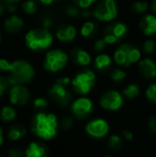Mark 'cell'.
Listing matches in <instances>:
<instances>
[{
  "label": "cell",
  "mask_w": 156,
  "mask_h": 157,
  "mask_svg": "<svg viewBox=\"0 0 156 157\" xmlns=\"http://www.w3.org/2000/svg\"><path fill=\"white\" fill-rule=\"evenodd\" d=\"M31 130L36 137L43 140H50L57 136L59 121L56 114L40 111L31 120Z\"/></svg>",
  "instance_id": "cell-1"
},
{
  "label": "cell",
  "mask_w": 156,
  "mask_h": 157,
  "mask_svg": "<svg viewBox=\"0 0 156 157\" xmlns=\"http://www.w3.org/2000/svg\"><path fill=\"white\" fill-rule=\"evenodd\" d=\"M8 80L10 86L25 85L33 80L36 76L34 67L26 60H15L10 62L8 68Z\"/></svg>",
  "instance_id": "cell-2"
},
{
  "label": "cell",
  "mask_w": 156,
  "mask_h": 157,
  "mask_svg": "<svg viewBox=\"0 0 156 157\" xmlns=\"http://www.w3.org/2000/svg\"><path fill=\"white\" fill-rule=\"evenodd\" d=\"M52 41H54V36L51 32L49 31V29H45L43 27L30 30L25 36L26 45L33 52L46 49L51 45Z\"/></svg>",
  "instance_id": "cell-3"
},
{
  "label": "cell",
  "mask_w": 156,
  "mask_h": 157,
  "mask_svg": "<svg viewBox=\"0 0 156 157\" xmlns=\"http://www.w3.org/2000/svg\"><path fill=\"white\" fill-rule=\"evenodd\" d=\"M70 82H71L70 78L61 77L49 88V91H48L49 97L59 107L64 108L71 104L73 95H72L70 89L67 88Z\"/></svg>",
  "instance_id": "cell-4"
},
{
  "label": "cell",
  "mask_w": 156,
  "mask_h": 157,
  "mask_svg": "<svg viewBox=\"0 0 156 157\" xmlns=\"http://www.w3.org/2000/svg\"><path fill=\"white\" fill-rule=\"evenodd\" d=\"M140 57H141L140 50L133 44H122L119 46L113 55L116 63L125 67L138 62L140 60Z\"/></svg>",
  "instance_id": "cell-5"
},
{
  "label": "cell",
  "mask_w": 156,
  "mask_h": 157,
  "mask_svg": "<svg viewBox=\"0 0 156 157\" xmlns=\"http://www.w3.org/2000/svg\"><path fill=\"white\" fill-rule=\"evenodd\" d=\"M73 90L77 94L86 95L91 92L95 86V73L91 70H83L79 72L71 81Z\"/></svg>",
  "instance_id": "cell-6"
},
{
  "label": "cell",
  "mask_w": 156,
  "mask_h": 157,
  "mask_svg": "<svg viewBox=\"0 0 156 157\" xmlns=\"http://www.w3.org/2000/svg\"><path fill=\"white\" fill-rule=\"evenodd\" d=\"M67 60H69V57L63 50H49L44 59V68L49 73H58L65 67Z\"/></svg>",
  "instance_id": "cell-7"
},
{
  "label": "cell",
  "mask_w": 156,
  "mask_h": 157,
  "mask_svg": "<svg viewBox=\"0 0 156 157\" xmlns=\"http://www.w3.org/2000/svg\"><path fill=\"white\" fill-rule=\"evenodd\" d=\"M94 18L100 21H110L118 15V6L115 0H102L92 12Z\"/></svg>",
  "instance_id": "cell-8"
},
{
  "label": "cell",
  "mask_w": 156,
  "mask_h": 157,
  "mask_svg": "<svg viewBox=\"0 0 156 157\" xmlns=\"http://www.w3.org/2000/svg\"><path fill=\"white\" fill-rule=\"evenodd\" d=\"M100 105L103 109L108 111L119 110L123 105V97L116 90H108L104 92L100 97Z\"/></svg>",
  "instance_id": "cell-9"
},
{
  "label": "cell",
  "mask_w": 156,
  "mask_h": 157,
  "mask_svg": "<svg viewBox=\"0 0 156 157\" xmlns=\"http://www.w3.org/2000/svg\"><path fill=\"white\" fill-rule=\"evenodd\" d=\"M94 105L88 97H79L71 104V111L77 119H86L93 112Z\"/></svg>",
  "instance_id": "cell-10"
},
{
  "label": "cell",
  "mask_w": 156,
  "mask_h": 157,
  "mask_svg": "<svg viewBox=\"0 0 156 157\" xmlns=\"http://www.w3.org/2000/svg\"><path fill=\"white\" fill-rule=\"evenodd\" d=\"M127 31V26L123 23H115L110 26H107L105 29L104 34V41L106 42L107 45H112L120 41L122 37L126 35Z\"/></svg>",
  "instance_id": "cell-11"
},
{
  "label": "cell",
  "mask_w": 156,
  "mask_h": 157,
  "mask_svg": "<svg viewBox=\"0 0 156 157\" xmlns=\"http://www.w3.org/2000/svg\"><path fill=\"white\" fill-rule=\"evenodd\" d=\"M30 91L24 85H13L9 90V99L15 106H24L29 103Z\"/></svg>",
  "instance_id": "cell-12"
},
{
  "label": "cell",
  "mask_w": 156,
  "mask_h": 157,
  "mask_svg": "<svg viewBox=\"0 0 156 157\" xmlns=\"http://www.w3.org/2000/svg\"><path fill=\"white\" fill-rule=\"evenodd\" d=\"M109 132V124L104 119H94L86 125V132L90 137L101 139L107 136Z\"/></svg>",
  "instance_id": "cell-13"
},
{
  "label": "cell",
  "mask_w": 156,
  "mask_h": 157,
  "mask_svg": "<svg viewBox=\"0 0 156 157\" xmlns=\"http://www.w3.org/2000/svg\"><path fill=\"white\" fill-rule=\"evenodd\" d=\"M77 31L73 25L63 24L56 29V36L61 42H72L75 40Z\"/></svg>",
  "instance_id": "cell-14"
},
{
  "label": "cell",
  "mask_w": 156,
  "mask_h": 157,
  "mask_svg": "<svg viewBox=\"0 0 156 157\" xmlns=\"http://www.w3.org/2000/svg\"><path fill=\"white\" fill-rule=\"evenodd\" d=\"M24 25L25 24H24L23 18L16 14H12L3 23L4 30L10 34H15V33L21 32L24 28Z\"/></svg>",
  "instance_id": "cell-15"
},
{
  "label": "cell",
  "mask_w": 156,
  "mask_h": 157,
  "mask_svg": "<svg viewBox=\"0 0 156 157\" xmlns=\"http://www.w3.org/2000/svg\"><path fill=\"white\" fill-rule=\"evenodd\" d=\"M26 157H47L48 150L46 145L39 141H32L25 150Z\"/></svg>",
  "instance_id": "cell-16"
},
{
  "label": "cell",
  "mask_w": 156,
  "mask_h": 157,
  "mask_svg": "<svg viewBox=\"0 0 156 157\" xmlns=\"http://www.w3.org/2000/svg\"><path fill=\"white\" fill-rule=\"evenodd\" d=\"M139 27L143 34L146 36H152L156 34V16L152 14H148L141 18L139 23Z\"/></svg>",
  "instance_id": "cell-17"
},
{
  "label": "cell",
  "mask_w": 156,
  "mask_h": 157,
  "mask_svg": "<svg viewBox=\"0 0 156 157\" xmlns=\"http://www.w3.org/2000/svg\"><path fill=\"white\" fill-rule=\"evenodd\" d=\"M139 73L144 77V78L152 79L156 77V63L152 59H143L139 62L138 65Z\"/></svg>",
  "instance_id": "cell-18"
},
{
  "label": "cell",
  "mask_w": 156,
  "mask_h": 157,
  "mask_svg": "<svg viewBox=\"0 0 156 157\" xmlns=\"http://www.w3.org/2000/svg\"><path fill=\"white\" fill-rule=\"evenodd\" d=\"M72 60L79 66H87L91 63V56L82 48H75L72 50Z\"/></svg>",
  "instance_id": "cell-19"
},
{
  "label": "cell",
  "mask_w": 156,
  "mask_h": 157,
  "mask_svg": "<svg viewBox=\"0 0 156 157\" xmlns=\"http://www.w3.org/2000/svg\"><path fill=\"white\" fill-rule=\"evenodd\" d=\"M27 130L26 127L21 123H16V124H12L8 129V137L10 140L17 141L21 139L26 135Z\"/></svg>",
  "instance_id": "cell-20"
},
{
  "label": "cell",
  "mask_w": 156,
  "mask_h": 157,
  "mask_svg": "<svg viewBox=\"0 0 156 157\" xmlns=\"http://www.w3.org/2000/svg\"><path fill=\"white\" fill-rule=\"evenodd\" d=\"M111 66V58L106 54H101L94 60V67L100 72L108 70Z\"/></svg>",
  "instance_id": "cell-21"
},
{
  "label": "cell",
  "mask_w": 156,
  "mask_h": 157,
  "mask_svg": "<svg viewBox=\"0 0 156 157\" xmlns=\"http://www.w3.org/2000/svg\"><path fill=\"white\" fill-rule=\"evenodd\" d=\"M17 112L12 106H3L0 110V119L3 122H12L16 119Z\"/></svg>",
  "instance_id": "cell-22"
},
{
  "label": "cell",
  "mask_w": 156,
  "mask_h": 157,
  "mask_svg": "<svg viewBox=\"0 0 156 157\" xmlns=\"http://www.w3.org/2000/svg\"><path fill=\"white\" fill-rule=\"evenodd\" d=\"M96 30H97V25L94 21H85L83 25L81 26L80 34L83 37H92L96 33Z\"/></svg>",
  "instance_id": "cell-23"
},
{
  "label": "cell",
  "mask_w": 156,
  "mask_h": 157,
  "mask_svg": "<svg viewBox=\"0 0 156 157\" xmlns=\"http://www.w3.org/2000/svg\"><path fill=\"white\" fill-rule=\"evenodd\" d=\"M123 94L126 98L128 99H133L135 97H137L139 95V87L137 85H128L124 90H123Z\"/></svg>",
  "instance_id": "cell-24"
},
{
  "label": "cell",
  "mask_w": 156,
  "mask_h": 157,
  "mask_svg": "<svg viewBox=\"0 0 156 157\" xmlns=\"http://www.w3.org/2000/svg\"><path fill=\"white\" fill-rule=\"evenodd\" d=\"M21 8H23L24 13L28 15H32L38 12V4L34 0H26L21 6Z\"/></svg>",
  "instance_id": "cell-25"
},
{
  "label": "cell",
  "mask_w": 156,
  "mask_h": 157,
  "mask_svg": "<svg viewBox=\"0 0 156 157\" xmlns=\"http://www.w3.org/2000/svg\"><path fill=\"white\" fill-rule=\"evenodd\" d=\"M107 147L110 150L113 151H118L122 147V139L118 136V135H112L109 137L108 142H107Z\"/></svg>",
  "instance_id": "cell-26"
},
{
  "label": "cell",
  "mask_w": 156,
  "mask_h": 157,
  "mask_svg": "<svg viewBox=\"0 0 156 157\" xmlns=\"http://www.w3.org/2000/svg\"><path fill=\"white\" fill-rule=\"evenodd\" d=\"M74 119L72 116H63L59 120V127L62 128L63 130H69L73 127Z\"/></svg>",
  "instance_id": "cell-27"
},
{
  "label": "cell",
  "mask_w": 156,
  "mask_h": 157,
  "mask_svg": "<svg viewBox=\"0 0 156 157\" xmlns=\"http://www.w3.org/2000/svg\"><path fill=\"white\" fill-rule=\"evenodd\" d=\"M65 14L71 18H79L81 17V10L77 6H65Z\"/></svg>",
  "instance_id": "cell-28"
},
{
  "label": "cell",
  "mask_w": 156,
  "mask_h": 157,
  "mask_svg": "<svg viewBox=\"0 0 156 157\" xmlns=\"http://www.w3.org/2000/svg\"><path fill=\"white\" fill-rule=\"evenodd\" d=\"M148 8L149 4L146 1H137L131 4V11L134 13H137V14H142V13L146 12Z\"/></svg>",
  "instance_id": "cell-29"
},
{
  "label": "cell",
  "mask_w": 156,
  "mask_h": 157,
  "mask_svg": "<svg viewBox=\"0 0 156 157\" xmlns=\"http://www.w3.org/2000/svg\"><path fill=\"white\" fill-rule=\"evenodd\" d=\"M125 77H126V73L123 70H121V68H115L110 73L111 80L116 81V82H120V81L124 80Z\"/></svg>",
  "instance_id": "cell-30"
},
{
  "label": "cell",
  "mask_w": 156,
  "mask_h": 157,
  "mask_svg": "<svg viewBox=\"0 0 156 157\" xmlns=\"http://www.w3.org/2000/svg\"><path fill=\"white\" fill-rule=\"evenodd\" d=\"M33 106L36 109L43 110L48 106V101H47V99L44 98V97H36L33 101Z\"/></svg>",
  "instance_id": "cell-31"
},
{
  "label": "cell",
  "mask_w": 156,
  "mask_h": 157,
  "mask_svg": "<svg viewBox=\"0 0 156 157\" xmlns=\"http://www.w3.org/2000/svg\"><path fill=\"white\" fill-rule=\"evenodd\" d=\"M146 97H148L151 101L156 104V83H152V85L146 89Z\"/></svg>",
  "instance_id": "cell-32"
},
{
  "label": "cell",
  "mask_w": 156,
  "mask_h": 157,
  "mask_svg": "<svg viewBox=\"0 0 156 157\" xmlns=\"http://www.w3.org/2000/svg\"><path fill=\"white\" fill-rule=\"evenodd\" d=\"M156 49V45H155V42L152 41V40H148V41L144 42L143 44V50L146 52V54L151 55L155 52Z\"/></svg>",
  "instance_id": "cell-33"
},
{
  "label": "cell",
  "mask_w": 156,
  "mask_h": 157,
  "mask_svg": "<svg viewBox=\"0 0 156 157\" xmlns=\"http://www.w3.org/2000/svg\"><path fill=\"white\" fill-rule=\"evenodd\" d=\"M75 4L80 9H89L93 3H95L97 0H73Z\"/></svg>",
  "instance_id": "cell-34"
},
{
  "label": "cell",
  "mask_w": 156,
  "mask_h": 157,
  "mask_svg": "<svg viewBox=\"0 0 156 157\" xmlns=\"http://www.w3.org/2000/svg\"><path fill=\"white\" fill-rule=\"evenodd\" d=\"M106 45L107 44H106V42L104 41V39H100V40H97V41L94 42L93 46H92V49H93L95 52H101L105 49Z\"/></svg>",
  "instance_id": "cell-35"
},
{
  "label": "cell",
  "mask_w": 156,
  "mask_h": 157,
  "mask_svg": "<svg viewBox=\"0 0 156 157\" xmlns=\"http://www.w3.org/2000/svg\"><path fill=\"white\" fill-rule=\"evenodd\" d=\"M8 157H24V152L21 147H12L8 151Z\"/></svg>",
  "instance_id": "cell-36"
},
{
  "label": "cell",
  "mask_w": 156,
  "mask_h": 157,
  "mask_svg": "<svg viewBox=\"0 0 156 157\" xmlns=\"http://www.w3.org/2000/svg\"><path fill=\"white\" fill-rule=\"evenodd\" d=\"M9 86H10V83H9L8 78L0 75V97L4 94V92L6 91V89H8Z\"/></svg>",
  "instance_id": "cell-37"
},
{
  "label": "cell",
  "mask_w": 156,
  "mask_h": 157,
  "mask_svg": "<svg viewBox=\"0 0 156 157\" xmlns=\"http://www.w3.org/2000/svg\"><path fill=\"white\" fill-rule=\"evenodd\" d=\"M148 125H149V128L152 132L156 134V117L155 116H152L148 121Z\"/></svg>",
  "instance_id": "cell-38"
},
{
  "label": "cell",
  "mask_w": 156,
  "mask_h": 157,
  "mask_svg": "<svg viewBox=\"0 0 156 157\" xmlns=\"http://www.w3.org/2000/svg\"><path fill=\"white\" fill-rule=\"evenodd\" d=\"M42 26H43V28H45V29H49V28L52 26L51 17H49V16L44 17V18L42 19Z\"/></svg>",
  "instance_id": "cell-39"
},
{
  "label": "cell",
  "mask_w": 156,
  "mask_h": 157,
  "mask_svg": "<svg viewBox=\"0 0 156 157\" xmlns=\"http://www.w3.org/2000/svg\"><path fill=\"white\" fill-rule=\"evenodd\" d=\"M9 65H10V62L6 59H0V71L1 72H8Z\"/></svg>",
  "instance_id": "cell-40"
},
{
  "label": "cell",
  "mask_w": 156,
  "mask_h": 157,
  "mask_svg": "<svg viewBox=\"0 0 156 157\" xmlns=\"http://www.w3.org/2000/svg\"><path fill=\"white\" fill-rule=\"evenodd\" d=\"M6 11H8V12L14 14V13L17 11V6H16V4L8 3V4H6Z\"/></svg>",
  "instance_id": "cell-41"
},
{
  "label": "cell",
  "mask_w": 156,
  "mask_h": 157,
  "mask_svg": "<svg viewBox=\"0 0 156 157\" xmlns=\"http://www.w3.org/2000/svg\"><path fill=\"white\" fill-rule=\"evenodd\" d=\"M123 137H124V139L127 141H131L134 139L133 134H131V132H129V130H123Z\"/></svg>",
  "instance_id": "cell-42"
},
{
  "label": "cell",
  "mask_w": 156,
  "mask_h": 157,
  "mask_svg": "<svg viewBox=\"0 0 156 157\" xmlns=\"http://www.w3.org/2000/svg\"><path fill=\"white\" fill-rule=\"evenodd\" d=\"M4 2H6V4L8 3H12V4H16L18 3L19 1H21V0H3Z\"/></svg>",
  "instance_id": "cell-43"
},
{
  "label": "cell",
  "mask_w": 156,
  "mask_h": 157,
  "mask_svg": "<svg viewBox=\"0 0 156 157\" xmlns=\"http://www.w3.org/2000/svg\"><path fill=\"white\" fill-rule=\"evenodd\" d=\"M151 8H152V11L154 12V14L156 15V0H152V4H151Z\"/></svg>",
  "instance_id": "cell-44"
},
{
  "label": "cell",
  "mask_w": 156,
  "mask_h": 157,
  "mask_svg": "<svg viewBox=\"0 0 156 157\" xmlns=\"http://www.w3.org/2000/svg\"><path fill=\"white\" fill-rule=\"evenodd\" d=\"M39 1H41L43 4H51L54 1H56V0H39Z\"/></svg>",
  "instance_id": "cell-45"
},
{
  "label": "cell",
  "mask_w": 156,
  "mask_h": 157,
  "mask_svg": "<svg viewBox=\"0 0 156 157\" xmlns=\"http://www.w3.org/2000/svg\"><path fill=\"white\" fill-rule=\"evenodd\" d=\"M4 10H6V8H4V6H3V4H2L1 2H0V16H1V15L3 14Z\"/></svg>",
  "instance_id": "cell-46"
},
{
  "label": "cell",
  "mask_w": 156,
  "mask_h": 157,
  "mask_svg": "<svg viewBox=\"0 0 156 157\" xmlns=\"http://www.w3.org/2000/svg\"><path fill=\"white\" fill-rule=\"evenodd\" d=\"M3 140H4V139H3V135L0 134V147L3 144Z\"/></svg>",
  "instance_id": "cell-47"
},
{
  "label": "cell",
  "mask_w": 156,
  "mask_h": 157,
  "mask_svg": "<svg viewBox=\"0 0 156 157\" xmlns=\"http://www.w3.org/2000/svg\"><path fill=\"white\" fill-rule=\"evenodd\" d=\"M0 134H2V128L0 127Z\"/></svg>",
  "instance_id": "cell-48"
},
{
  "label": "cell",
  "mask_w": 156,
  "mask_h": 157,
  "mask_svg": "<svg viewBox=\"0 0 156 157\" xmlns=\"http://www.w3.org/2000/svg\"><path fill=\"white\" fill-rule=\"evenodd\" d=\"M0 43H1V33H0Z\"/></svg>",
  "instance_id": "cell-49"
},
{
  "label": "cell",
  "mask_w": 156,
  "mask_h": 157,
  "mask_svg": "<svg viewBox=\"0 0 156 157\" xmlns=\"http://www.w3.org/2000/svg\"><path fill=\"white\" fill-rule=\"evenodd\" d=\"M104 157H111V156H104Z\"/></svg>",
  "instance_id": "cell-50"
},
{
  "label": "cell",
  "mask_w": 156,
  "mask_h": 157,
  "mask_svg": "<svg viewBox=\"0 0 156 157\" xmlns=\"http://www.w3.org/2000/svg\"><path fill=\"white\" fill-rule=\"evenodd\" d=\"M0 157H2V156H0Z\"/></svg>",
  "instance_id": "cell-51"
}]
</instances>
